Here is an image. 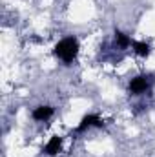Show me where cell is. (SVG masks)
<instances>
[{
  "label": "cell",
  "mask_w": 155,
  "mask_h": 157,
  "mask_svg": "<svg viewBox=\"0 0 155 157\" xmlns=\"http://www.w3.org/2000/svg\"><path fill=\"white\" fill-rule=\"evenodd\" d=\"M113 37H115V44L120 48V49H126V48H130V46H131V42H133L130 35H126V33H124V31H120V29H115Z\"/></svg>",
  "instance_id": "52a82bcc"
},
{
  "label": "cell",
  "mask_w": 155,
  "mask_h": 157,
  "mask_svg": "<svg viewBox=\"0 0 155 157\" xmlns=\"http://www.w3.org/2000/svg\"><path fill=\"white\" fill-rule=\"evenodd\" d=\"M62 144H64V137L53 135V137H49V141L46 143V146L42 148V152H44L47 157H55V155H59V154L62 152Z\"/></svg>",
  "instance_id": "277c9868"
},
{
  "label": "cell",
  "mask_w": 155,
  "mask_h": 157,
  "mask_svg": "<svg viewBox=\"0 0 155 157\" xmlns=\"http://www.w3.org/2000/svg\"><path fill=\"white\" fill-rule=\"evenodd\" d=\"M53 113H55V108H53V106H49V104H40L37 108H33L31 117H33V121H37V122H46V121H49V119L53 117Z\"/></svg>",
  "instance_id": "5b68a950"
},
{
  "label": "cell",
  "mask_w": 155,
  "mask_h": 157,
  "mask_svg": "<svg viewBox=\"0 0 155 157\" xmlns=\"http://www.w3.org/2000/svg\"><path fill=\"white\" fill-rule=\"evenodd\" d=\"M150 78L146 77V75H137V77H133L130 82H128V93L130 95H142V93H146L148 90H150Z\"/></svg>",
  "instance_id": "3957f363"
},
{
  "label": "cell",
  "mask_w": 155,
  "mask_h": 157,
  "mask_svg": "<svg viewBox=\"0 0 155 157\" xmlns=\"http://www.w3.org/2000/svg\"><path fill=\"white\" fill-rule=\"evenodd\" d=\"M78 51H80V44H78V39L70 35V37H64L60 39L55 48H53V55L64 64V66H71L78 57Z\"/></svg>",
  "instance_id": "6da1fadb"
},
{
  "label": "cell",
  "mask_w": 155,
  "mask_h": 157,
  "mask_svg": "<svg viewBox=\"0 0 155 157\" xmlns=\"http://www.w3.org/2000/svg\"><path fill=\"white\" fill-rule=\"evenodd\" d=\"M131 49H133V53H135L137 57H141V59H148L150 53H152V46H150L148 42H144V40H133V42H131Z\"/></svg>",
  "instance_id": "8992f818"
},
{
  "label": "cell",
  "mask_w": 155,
  "mask_h": 157,
  "mask_svg": "<svg viewBox=\"0 0 155 157\" xmlns=\"http://www.w3.org/2000/svg\"><path fill=\"white\" fill-rule=\"evenodd\" d=\"M104 126H106V122H104L102 117H99L97 113H86L84 117L80 119V122L77 124V128L73 132L75 133H84L89 128H104Z\"/></svg>",
  "instance_id": "7a4b0ae2"
}]
</instances>
